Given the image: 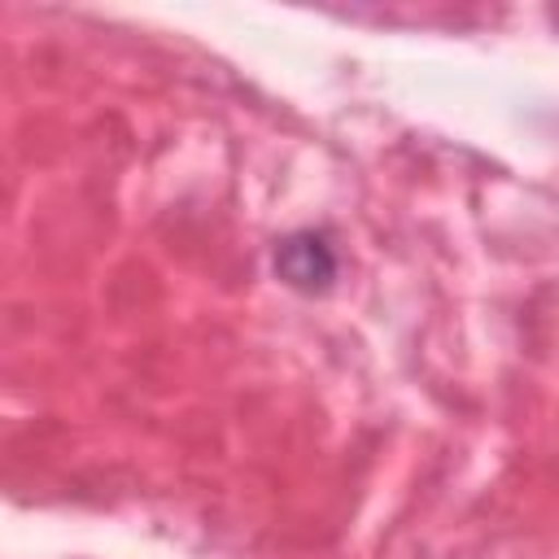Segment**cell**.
Masks as SVG:
<instances>
[{
    "label": "cell",
    "instance_id": "1",
    "mask_svg": "<svg viewBox=\"0 0 559 559\" xmlns=\"http://www.w3.org/2000/svg\"><path fill=\"white\" fill-rule=\"evenodd\" d=\"M275 271H280L293 288L319 293V288H328L332 275H336V253H332V245H328L323 236H314V231H293V236L275 249Z\"/></svg>",
    "mask_w": 559,
    "mask_h": 559
}]
</instances>
